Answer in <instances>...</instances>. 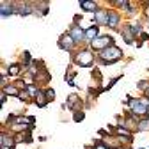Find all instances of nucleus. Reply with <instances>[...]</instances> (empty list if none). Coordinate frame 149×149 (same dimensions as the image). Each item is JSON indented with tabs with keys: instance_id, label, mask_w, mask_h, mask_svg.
Instances as JSON below:
<instances>
[{
	"instance_id": "6e6552de",
	"label": "nucleus",
	"mask_w": 149,
	"mask_h": 149,
	"mask_svg": "<svg viewBox=\"0 0 149 149\" xmlns=\"http://www.w3.org/2000/svg\"><path fill=\"white\" fill-rule=\"evenodd\" d=\"M98 36H101V34H100V27H96V25H91L89 29H85V39L89 41V45H91L92 41H94Z\"/></svg>"
},
{
	"instance_id": "412c9836",
	"label": "nucleus",
	"mask_w": 149,
	"mask_h": 149,
	"mask_svg": "<svg viewBox=\"0 0 149 149\" xmlns=\"http://www.w3.org/2000/svg\"><path fill=\"white\" fill-rule=\"evenodd\" d=\"M45 94H46V100H48V101H53V98H55V91H53V89H46Z\"/></svg>"
},
{
	"instance_id": "aec40b11",
	"label": "nucleus",
	"mask_w": 149,
	"mask_h": 149,
	"mask_svg": "<svg viewBox=\"0 0 149 149\" xmlns=\"http://www.w3.org/2000/svg\"><path fill=\"white\" fill-rule=\"evenodd\" d=\"M18 98H20L22 101H29V100H30V94H29V92H27V89H25V91H20V94H18Z\"/></svg>"
},
{
	"instance_id": "20e7f679",
	"label": "nucleus",
	"mask_w": 149,
	"mask_h": 149,
	"mask_svg": "<svg viewBox=\"0 0 149 149\" xmlns=\"http://www.w3.org/2000/svg\"><path fill=\"white\" fill-rule=\"evenodd\" d=\"M74 62H77L78 66L89 68V66H92V62H94V57H92V53L89 50H82V52H78L77 55H74Z\"/></svg>"
},
{
	"instance_id": "a211bd4d",
	"label": "nucleus",
	"mask_w": 149,
	"mask_h": 149,
	"mask_svg": "<svg viewBox=\"0 0 149 149\" xmlns=\"http://www.w3.org/2000/svg\"><path fill=\"white\" fill-rule=\"evenodd\" d=\"M20 66H18V64H11L9 68H7V73L11 74V77H18V74H20Z\"/></svg>"
},
{
	"instance_id": "393cba45",
	"label": "nucleus",
	"mask_w": 149,
	"mask_h": 149,
	"mask_svg": "<svg viewBox=\"0 0 149 149\" xmlns=\"http://www.w3.org/2000/svg\"><path fill=\"white\" fill-rule=\"evenodd\" d=\"M82 119H84V114H82L80 110H77V112H74V121H77V123H80Z\"/></svg>"
},
{
	"instance_id": "0eeeda50",
	"label": "nucleus",
	"mask_w": 149,
	"mask_h": 149,
	"mask_svg": "<svg viewBox=\"0 0 149 149\" xmlns=\"http://www.w3.org/2000/svg\"><path fill=\"white\" fill-rule=\"evenodd\" d=\"M0 13H2V18H7L13 13H18V6H14L13 2H2L0 4Z\"/></svg>"
},
{
	"instance_id": "7ed1b4c3",
	"label": "nucleus",
	"mask_w": 149,
	"mask_h": 149,
	"mask_svg": "<svg viewBox=\"0 0 149 149\" xmlns=\"http://www.w3.org/2000/svg\"><path fill=\"white\" fill-rule=\"evenodd\" d=\"M108 46H114V37H110V36H98L96 39L91 43V48L94 52H103Z\"/></svg>"
},
{
	"instance_id": "b1692460",
	"label": "nucleus",
	"mask_w": 149,
	"mask_h": 149,
	"mask_svg": "<svg viewBox=\"0 0 149 149\" xmlns=\"http://www.w3.org/2000/svg\"><path fill=\"white\" fill-rule=\"evenodd\" d=\"M94 149H112V147H108L105 142H96L94 144Z\"/></svg>"
},
{
	"instance_id": "a878e982",
	"label": "nucleus",
	"mask_w": 149,
	"mask_h": 149,
	"mask_svg": "<svg viewBox=\"0 0 149 149\" xmlns=\"http://www.w3.org/2000/svg\"><path fill=\"white\" fill-rule=\"evenodd\" d=\"M147 7H146V16H147V20H149V4H146Z\"/></svg>"
},
{
	"instance_id": "423d86ee",
	"label": "nucleus",
	"mask_w": 149,
	"mask_h": 149,
	"mask_svg": "<svg viewBox=\"0 0 149 149\" xmlns=\"http://www.w3.org/2000/svg\"><path fill=\"white\" fill-rule=\"evenodd\" d=\"M69 34H71V37L74 39V43H82L84 39H85V30L82 29V27H78V25H71V29H69Z\"/></svg>"
},
{
	"instance_id": "39448f33",
	"label": "nucleus",
	"mask_w": 149,
	"mask_h": 149,
	"mask_svg": "<svg viewBox=\"0 0 149 149\" xmlns=\"http://www.w3.org/2000/svg\"><path fill=\"white\" fill-rule=\"evenodd\" d=\"M74 39L71 37V34L69 32H66L64 36H61V39H59V46H61V50H66V52H73V48H74Z\"/></svg>"
},
{
	"instance_id": "f257e3e1",
	"label": "nucleus",
	"mask_w": 149,
	"mask_h": 149,
	"mask_svg": "<svg viewBox=\"0 0 149 149\" xmlns=\"http://www.w3.org/2000/svg\"><path fill=\"white\" fill-rule=\"evenodd\" d=\"M98 59H100L101 64H114V62H117V61L123 59V50L119 46H116V45L114 46H108L107 50L100 52Z\"/></svg>"
},
{
	"instance_id": "6ab92c4d",
	"label": "nucleus",
	"mask_w": 149,
	"mask_h": 149,
	"mask_svg": "<svg viewBox=\"0 0 149 149\" xmlns=\"http://www.w3.org/2000/svg\"><path fill=\"white\" fill-rule=\"evenodd\" d=\"M139 130H144V132H149V117H144L139 121Z\"/></svg>"
},
{
	"instance_id": "dca6fc26",
	"label": "nucleus",
	"mask_w": 149,
	"mask_h": 149,
	"mask_svg": "<svg viewBox=\"0 0 149 149\" xmlns=\"http://www.w3.org/2000/svg\"><path fill=\"white\" fill-rule=\"evenodd\" d=\"M2 91L6 92V94H7V96H18V94H20V91H18V89L14 87V84H11V85H7V87H4Z\"/></svg>"
},
{
	"instance_id": "1a4fd4ad",
	"label": "nucleus",
	"mask_w": 149,
	"mask_h": 149,
	"mask_svg": "<svg viewBox=\"0 0 149 149\" xmlns=\"http://www.w3.org/2000/svg\"><path fill=\"white\" fill-rule=\"evenodd\" d=\"M94 22L98 23V27L100 25H108V11L100 9L98 13H94Z\"/></svg>"
},
{
	"instance_id": "bb28decb",
	"label": "nucleus",
	"mask_w": 149,
	"mask_h": 149,
	"mask_svg": "<svg viewBox=\"0 0 149 149\" xmlns=\"http://www.w3.org/2000/svg\"><path fill=\"white\" fill-rule=\"evenodd\" d=\"M144 98H149V87L146 89V92H144Z\"/></svg>"
},
{
	"instance_id": "4468645a",
	"label": "nucleus",
	"mask_w": 149,
	"mask_h": 149,
	"mask_svg": "<svg viewBox=\"0 0 149 149\" xmlns=\"http://www.w3.org/2000/svg\"><path fill=\"white\" fill-rule=\"evenodd\" d=\"M80 105H82V101L78 100V96H77V94H71V96L68 98V107H69V108H73V110H74V108H78Z\"/></svg>"
},
{
	"instance_id": "2eb2a0df",
	"label": "nucleus",
	"mask_w": 149,
	"mask_h": 149,
	"mask_svg": "<svg viewBox=\"0 0 149 149\" xmlns=\"http://www.w3.org/2000/svg\"><path fill=\"white\" fill-rule=\"evenodd\" d=\"M50 101L46 100V94H45V91H41L39 94H37V98H36V105L37 107H46Z\"/></svg>"
},
{
	"instance_id": "4be33fe9",
	"label": "nucleus",
	"mask_w": 149,
	"mask_h": 149,
	"mask_svg": "<svg viewBox=\"0 0 149 149\" xmlns=\"http://www.w3.org/2000/svg\"><path fill=\"white\" fill-rule=\"evenodd\" d=\"M23 64H25V66H30V64H32V57H30L29 52L23 53Z\"/></svg>"
},
{
	"instance_id": "ddd939ff",
	"label": "nucleus",
	"mask_w": 149,
	"mask_h": 149,
	"mask_svg": "<svg viewBox=\"0 0 149 149\" xmlns=\"http://www.w3.org/2000/svg\"><path fill=\"white\" fill-rule=\"evenodd\" d=\"M80 7H82L84 11H91V13H98V11H100V7H98L96 2H87V0H82V2H80Z\"/></svg>"
},
{
	"instance_id": "f8f14e48",
	"label": "nucleus",
	"mask_w": 149,
	"mask_h": 149,
	"mask_svg": "<svg viewBox=\"0 0 149 149\" xmlns=\"http://www.w3.org/2000/svg\"><path fill=\"white\" fill-rule=\"evenodd\" d=\"M119 20H121V16H119L116 11H108V27H110V29H117Z\"/></svg>"
},
{
	"instance_id": "9d476101",
	"label": "nucleus",
	"mask_w": 149,
	"mask_h": 149,
	"mask_svg": "<svg viewBox=\"0 0 149 149\" xmlns=\"http://www.w3.org/2000/svg\"><path fill=\"white\" fill-rule=\"evenodd\" d=\"M121 36H123V39H124L128 45H133V43H135V34H133L132 27H124V29L121 30Z\"/></svg>"
},
{
	"instance_id": "9b49d317",
	"label": "nucleus",
	"mask_w": 149,
	"mask_h": 149,
	"mask_svg": "<svg viewBox=\"0 0 149 149\" xmlns=\"http://www.w3.org/2000/svg\"><path fill=\"white\" fill-rule=\"evenodd\" d=\"M14 137H11L7 132H4L2 133V147L4 149H14Z\"/></svg>"
},
{
	"instance_id": "5701e85b",
	"label": "nucleus",
	"mask_w": 149,
	"mask_h": 149,
	"mask_svg": "<svg viewBox=\"0 0 149 149\" xmlns=\"http://www.w3.org/2000/svg\"><path fill=\"white\" fill-rule=\"evenodd\" d=\"M132 30H133L135 36H142V27H140V23H135V25L132 27Z\"/></svg>"
},
{
	"instance_id": "f3484780",
	"label": "nucleus",
	"mask_w": 149,
	"mask_h": 149,
	"mask_svg": "<svg viewBox=\"0 0 149 149\" xmlns=\"http://www.w3.org/2000/svg\"><path fill=\"white\" fill-rule=\"evenodd\" d=\"M27 92H29V94H30V98H37V94H39V89H37V85L36 84H29L27 85Z\"/></svg>"
},
{
	"instance_id": "f03ea898",
	"label": "nucleus",
	"mask_w": 149,
	"mask_h": 149,
	"mask_svg": "<svg viewBox=\"0 0 149 149\" xmlns=\"http://www.w3.org/2000/svg\"><path fill=\"white\" fill-rule=\"evenodd\" d=\"M124 103L130 105V110H132V116H135L137 119H144L149 117V108L146 107V103L140 98H128Z\"/></svg>"
}]
</instances>
